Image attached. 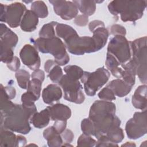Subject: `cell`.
I'll list each match as a JSON object with an SVG mask.
<instances>
[{
    "label": "cell",
    "mask_w": 147,
    "mask_h": 147,
    "mask_svg": "<svg viewBox=\"0 0 147 147\" xmlns=\"http://www.w3.org/2000/svg\"><path fill=\"white\" fill-rule=\"evenodd\" d=\"M93 36L80 37L77 32L64 40L67 50L72 54L82 55L86 53H93L99 51L106 45L109 32L105 27L96 29Z\"/></svg>",
    "instance_id": "obj_1"
},
{
    "label": "cell",
    "mask_w": 147,
    "mask_h": 147,
    "mask_svg": "<svg viewBox=\"0 0 147 147\" xmlns=\"http://www.w3.org/2000/svg\"><path fill=\"white\" fill-rule=\"evenodd\" d=\"M36 112V106L28 107L22 105L15 104L9 113L5 115H1V127L26 134L31 130L30 119Z\"/></svg>",
    "instance_id": "obj_2"
},
{
    "label": "cell",
    "mask_w": 147,
    "mask_h": 147,
    "mask_svg": "<svg viewBox=\"0 0 147 147\" xmlns=\"http://www.w3.org/2000/svg\"><path fill=\"white\" fill-rule=\"evenodd\" d=\"M146 6V1H113L108 9L114 16L120 14L122 21L134 22L142 17Z\"/></svg>",
    "instance_id": "obj_3"
},
{
    "label": "cell",
    "mask_w": 147,
    "mask_h": 147,
    "mask_svg": "<svg viewBox=\"0 0 147 147\" xmlns=\"http://www.w3.org/2000/svg\"><path fill=\"white\" fill-rule=\"evenodd\" d=\"M34 45L37 51L44 53L51 54L59 65L67 64L69 61L65 44L57 37L51 38L39 37L34 40Z\"/></svg>",
    "instance_id": "obj_4"
},
{
    "label": "cell",
    "mask_w": 147,
    "mask_h": 147,
    "mask_svg": "<svg viewBox=\"0 0 147 147\" xmlns=\"http://www.w3.org/2000/svg\"><path fill=\"white\" fill-rule=\"evenodd\" d=\"M146 37L144 36L130 41L131 56L129 60L136 69V75L140 80L146 84Z\"/></svg>",
    "instance_id": "obj_5"
},
{
    "label": "cell",
    "mask_w": 147,
    "mask_h": 147,
    "mask_svg": "<svg viewBox=\"0 0 147 147\" xmlns=\"http://www.w3.org/2000/svg\"><path fill=\"white\" fill-rule=\"evenodd\" d=\"M110 74L104 67L98 68L95 71L90 72L84 71L80 80L84 84L86 94L93 96L96 92L108 81Z\"/></svg>",
    "instance_id": "obj_6"
},
{
    "label": "cell",
    "mask_w": 147,
    "mask_h": 147,
    "mask_svg": "<svg viewBox=\"0 0 147 147\" xmlns=\"http://www.w3.org/2000/svg\"><path fill=\"white\" fill-rule=\"evenodd\" d=\"M107 52L111 54L121 65L124 64L131 59L130 41L125 36H114L108 44Z\"/></svg>",
    "instance_id": "obj_7"
},
{
    "label": "cell",
    "mask_w": 147,
    "mask_h": 147,
    "mask_svg": "<svg viewBox=\"0 0 147 147\" xmlns=\"http://www.w3.org/2000/svg\"><path fill=\"white\" fill-rule=\"evenodd\" d=\"M64 91V98L76 104L82 103L84 99V95L82 91L83 87L79 80H75L66 74L63 75L58 82Z\"/></svg>",
    "instance_id": "obj_8"
},
{
    "label": "cell",
    "mask_w": 147,
    "mask_h": 147,
    "mask_svg": "<svg viewBox=\"0 0 147 147\" xmlns=\"http://www.w3.org/2000/svg\"><path fill=\"white\" fill-rule=\"evenodd\" d=\"M1 21L7 23L11 28L18 27L27 10L26 6L20 2H14L9 5L0 3Z\"/></svg>",
    "instance_id": "obj_9"
},
{
    "label": "cell",
    "mask_w": 147,
    "mask_h": 147,
    "mask_svg": "<svg viewBox=\"0 0 147 147\" xmlns=\"http://www.w3.org/2000/svg\"><path fill=\"white\" fill-rule=\"evenodd\" d=\"M125 131L128 138L133 140H137L146 134V110L136 112L133 117L126 122Z\"/></svg>",
    "instance_id": "obj_10"
},
{
    "label": "cell",
    "mask_w": 147,
    "mask_h": 147,
    "mask_svg": "<svg viewBox=\"0 0 147 147\" xmlns=\"http://www.w3.org/2000/svg\"><path fill=\"white\" fill-rule=\"evenodd\" d=\"M55 13L63 20H70L77 16L78 9L73 2L67 1H49Z\"/></svg>",
    "instance_id": "obj_11"
},
{
    "label": "cell",
    "mask_w": 147,
    "mask_h": 147,
    "mask_svg": "<svg viewBox=\"0 0 147 147\" xmlns=\"http://www.w3.org/2000/svg\"><path fill=\"white\" fill-rule=\"evenodd\" d=\"M20 57L23 64L32 70L38 69L40 67V58L37 50L30 44L23 47L20 52Z\"/></svg>",
    "instance_id": "obj_12"
},
{
    "label": "cell",
    "mask_w": 147,
    "mask_h": 147,
    "mask_svg": "<svg viewBox=\"0 0 147 147\" xmlns=\"http://www.w3.org/2000/svg\"><path fill=\"white\" fill-rule=\"evenodd\" d=\"M51 119L52 121L63 120L67 121L71 116V110L66 105L61 103H57L47 107Z\"/></svg>",
    "instance_id": "obj_13"
},
{
    "label": "cell",
    "mask_w": 147,
    "mask_h": 147,
    "mask_svg": "<svg viewBox=\"0 0 147 147\" xmlns=\"http://www.w3.org/2000/svg\"><path fill=\"white\" fill-rule=\"evenodd\" d=\"M62 91L60 87L55 84H49L42 92V98L43 101L46 104H52L54 102H57L61 99Z\"/></svg>",
    "instance_id": "obj_14"
},
{
    "label": "cell",
    "mask_w": 147,
    "mask_h": 147,
    "mask_svg": "<svg viewBox=\"0 0 147 147\" xmlns=\"http://www.w3.org/2000/svg\"><path fill=\"white\" fill-rule=\"evenodd\" d=\"M38 23V16L32 10H27L22 17L20 27L23 31L30 32L36 29Z\"/></svg>",
    "instance_id": "obj_15"
},
{
    "label": "cell",
    "mask_w": 147,
    "mask_h": 147,
    "mask_svg": "<svg viewBox=\"0 0 147 147\" xmlns=\"http://www.w3.org/2000/svg\"><path fill=\"white\" fill-rule=\"evenodd\" d=\"M0 33L1 44L11 48H13L16 46L18 41V36L2 23L1 24Z\"/></svg>",
    "instance_id": "obj_16"
},
{
    "label": "cell",
    "mask_w": 147,
    "mask_h": 147,
    "mask_svg": "<svg viewBox=\"0 0 147 147\" xmlns=\"http://www.w3.org/2000/svg\"><path fill=\"white\" fill-rule=\"evenodd\" d=\"M106 87L110 88L115 95L121 98L127 95L132 88L131 86L121 79H117L111 81Z\"/></svg>",
    "instance_id": "obj_17"
},
{
    "label": "cell",
    "mask_w": 147,
    "mask_h": 147,
    "mask_svg": "<svg viewBox=\"0 0 147 147\" xmlns=\"http://www.w3.org/2000/svg\"><path fill=\"white\" fill-rule=\"evenodd\" d=\"M133 106L142 110L146 109V85H141L136 90L131 99Z\"/></svg>",
    "instance_id": "obj_18"
},
{
    "label": "cell",
    "mask_w": 147,
    "mask_h": 147,
    "mask_svg": "<svg viewBox=\"0 0 147 147\" xmlns=\"http://www.w3.org/2000/svg\"><path fill=\"white\" fill-rule=\"evenodd\" d=\"M43 136L47 140L48 145L51 147H59L63 145V139L56 129L52 126H50L44 130Z\"/></svg>",
    "instance_id": "obj_19"
},
{
    "label": "cell",
    "mask_w": 147,
    "mask_h": 147,
    "mask_svg": "<svg viewBox=\"0 0 147 147\" xmlns=\"http://www.w3.org/2000/svg\"><path fill=\"white\" fill-rule=\"evenodd\" d=\"M51 119L48 109L46 108L39 113H35L30 118V122L38 129H41L47 126Z\"/></svg>",
    "instance_id": "obj_20"
},
{
    "label": "cell",
    "mask_w": 147,
    "mask_h": 147,
    "mask_svg": "<svg viewBox=\"0 0 147 147\" xmlns=\"http://www.w3.org/2000/svg\"><path fill=\"white\" fill-rule=\"evenodd\" d=\"M105 64L107 68L110 71L111 73L114 76L118 79L121 78L123 69L122 67H119L121 64L110 53L107 52Z\"/></svg>",
    "instance_id": "obj_21"
},
{
    "label": "cell",
    "mask_w": 147,
    "mask_h": 147,
    "mask_svg": "<svg viewBox=\"0 0 147 147\" xmlns=\"http://www.w3.org/2000/svg\"><path fill=\"white\" fill-rule=\"evenodd\" d=\"M0 133L1 146H16L17 136L12 131L1 127Z\"/></svg>",
    "instance_id": "obj_22"
},
{
    "label": "cell",
    "mask_w": 147,
    "mask_h": 147,
    "mask_svg": "<svg viewBox=\"0 0 147 147\" xmlns=\"http://www.w3.org/2000/svg\"><path fill=\"white\" fill-rule=\"evenodd\" d=\"M78 9L83 14L87 16L92 15L96 10V2L94 1L78 0L73 1Z\"/></svg>",
    "instance_id": "obj_23"
},
{
    "label": "cell",
    "mask_w": 147,
    "mask_h": 147,
    "mask_svg": "<svg viewBox=\"0 0 147 147\" xmlns=\"http://www.w3.org/2000/svg\"><path fill=\"white\" fill-rule=\"evenodd\" d=\"M76 33V31L71 26L57 23L56 26V33L57 36L64 40L70 36Z\"/></svg>",
    "instance_id": "obj_24"
},
{
    "label": "cell",
    "mask_w": 147,
    "mask_h": 147,
    "mask_svg": "<svg viewBox=\"0 0 147 147\" xmlns=\"http://www.w3.org/2000/svg\"><path fill=\"white\" fill-rule=\"evenodd\" d=\"M31 10H32L38 17L44 18L48 14V7L45 3L42 1L33 2L31 5Z\"/></svg>",
    "instance_id": "obj_25"
},
{
    "label": "cell",
    "mask_w": 147,
    "mask_h": 147,
    "mask_svg": "<svg viewBox=\"0 0 147 147\" xmlns=\"http://www.w3.org/2000/svg\"><path fill=\"white\" fill-rule=\"evenodd\" d=\"M57 22L52 21L43 25L39 32V36L41 38H51L55 37V31L54 27H56Z\"/></svg>",
    "instance_id": "obj_26"
},
{
    "label": "cell",
    "mask_w": 147,
    "mask_h": 147,
    "mask_svg": "<svg viewBox=\"0 0 147 147\" xmlns=\"http://www.w3.org/2000/svg\"><path fill=\"white\" fill-rule=\"evenodd\" d=\"M64 71L68 76L75 80H79V79H81L84 74L83 69L75 65H67L64 67Z\"/></svg>",
    "instance_id": "obj_27"
},
{
    "label": "cell",
    "mask_w": 147,
    "mask_h": 147,
    "mask_svg": "<svg viewBox=\"0 0 147 147\" xmlns=\"http://www.w3.org/2000/svg\"><path fill=\"white\" fill-rule=\"evenodd\" d=\"M18 85L22 89H27L30 81V74L25 69H19L16 72Z\"/></svg>",
    "instance_id": "obj_28"
},
{
    "label": "cell",
    "mask_w": 147,
    "mask_h": 147,
    "mask_svg": "<svg viewBox=\"0 0 147 147\" xmlns=\"http://www.w3.org/2000/svg\"><path fill=\"white\" fill-rule=\"evenodd\" d=\"M106 136L112 142L116 144L121 142L124 138L123 130L119 126L111 129L106 133Z\"/></svg>",
    "instance_id": "obj_29"
},
{
    "label": "cell",
    "mask_w": 147,
    "mask_h": 147,
    "mask_svg": "<svg viewBox=\"0 0 147 147\" xmlns=\"http://www.w3.org/2000/svg\"><path fill=\"white\" fill-rule=\"evenodd\" d=\"M14 57L13 48L1 44V61L7 64L13 60Z\"/></svg>",
    "instance_id": "obj_30"
},
{
    "label": "cell",
    "mask_w": 147,
    "mask_h": 147,
    "mask_svg": "<svg viewBox=\"0 0 147 147\" xmlns=\"http://www.w3.org/2000/svg\"><path fill=\"white\" fill-rule=\"evenodd\" d=\"M41 86V81L36 79H32L29 82L27 91L32 92L38 99L40 96Z\"/></svg>",
    "instance_id": "obj_31"
},
{
    "label": "cell",
    "mask_w": 147,
    "mask_h": 147,
    "mask_svg": "<svg viewBox=\"0 0 147 147\" xmlns=\"http://www.w3.org/2000/svg\"><path fill=\"white\" fill-rule=\"evenodd\" d=\"M81 129L83 134L94 136L95 129L92 121L90 118H84L81 122Z\"/></svg>",
    "instance_id": "obj_32"
},
{
    "label": "cell",
    "mask_w": 147,
    "mask_h": 147,
    "mask_svg": "<svg viewBox=\"0 0 147 147\" xmlns=\"http://www.w3.org/2000/svg\"><path fill=\"white\" fill-rule=\"evenodd\" d=\"M37 99V98L32 92L28 91L24 93L21 96L22 105L25 107H31L35 106L34 102Z\"/></svg>",
    "instance_id": "obj_33"
},
{
    "label": "cell",
    "mask_w": 147,
    "mask_h": 147,
    "mask_svg": "<svg viewBox=\"0 0 147 147\" xmlns=\"http://www.w3.org/2000/svg\"><path fill=\"white\" fill-rule=\"evenodd\" d=\"M48 73V77L54 83H58L63 76L62 69L57 64L55 65Z\"/></svg>",
    "instance_id": "obj_34"
},
{
    "label": "cell",
    "mask_w": 147,
    "mask_h": 147,
    "mask_svg": "<svg viewBox=\"0 0 147 147\" xmlns=\"http://www.w3.org/2000/svg\"><path fill=\"white\" fill-rule=\"evenodd\" d=\"M96 140L92 138L90 136L84 134L80 136L78 140L77 145L78 146H94L95 145Z\"/></svg>",
    "instance_id": "obj_35"
},
{
    "label": "cell",
    "mask_w": 147,
    "mask_h": 147,
    "mask_svg": "<svg viewBox=\"0 0 147 147\" xmlns=\"http://www.w3.org/2000/svg\"><path fill=\"white\" fill-rule=\"evenodd\" d=\"M98 97L105 101H111L115 99V95L113 91L109 87L103 88L98 94Z\"/></svg>",
    "instance_id": "obj_36"
},
{
    "label": "cell",
    "mask_w": 147,
    "mask_h": 147,
    "mask_svg": "<svg viewBox=\"0 0 147 147\" xmlns=\"http://www.w3.org/2000/svg\"><path fill=\"white\" fill-rule=\"evenodd\" d=\"M136 74L133 72L127 69H123L121 78H122V80H124L126 83L133 87L136 82Z\"/></svg>",
    "instance_id": "obj_37"
},
{
    "label": "cell",
    "mask_w": 147,
    "mask_h": 147,
    "mask_svg": "<svg viewBox=\"0 0 147 147\" xmlns=\"http://www.w3.org/2000/svg\"><path fill=\"white\" fill-rule=\"evenodd\" d=\"M96 146H118V144L112 142L106 135H103L98 138Z\"/></svg>",
    "instance_id": "obj_38"
},
{
    "label": "cell",
    "mask_w": 147,
    "mask_h": 147,
    "mask_svg": "<svg viewBox=\"0 0 147 147\" xmlns=\"http://www.w3.org/2000/svg\"><path fill=\"white\" fill-rule=\"evenodd\" d=\"M110 33L114 36L119 35L125 36L126 33V30L123 26L120 25L114 24L111 27Z\"/></svg>",
    "instance_id": "obj_39"
},
{
    "label": "cell",
    "mask_w": 147,
    "mask_h": 147,
    "mask_svg": "<svg viewBox=\"0 0 147 147\" xmlns=\"http://www.w3.org/2000/svg\"><path fill=\"white\" fill-rule=\"evenodd\" d=\"M88 21V16L82 14L77 16L74 20V23L79 26H84L87 25Z\"/></svg>",
    "instance_id": "obj_40"
},
{
    "label": "cell",
    "mask_w": 147,
    "mask_h": 147,
    "mask_svg": "<svg viewBox=\"0 0 147 147\" xmlns=\"http://www.w3.org/2000/svg\"><path fill=\"white\" fill-rule=\"evenodd\" d=\"M7 67L12 71H17L20 67V61L17 56H14L13 60L7 64Z\"/></svg>",
    "instance_id": "obj_41"
},
{
    "label": "cell",
    "mask_w": 147,
    "mask_h": 147,
    "mask_svg": "<svg viewBox=\"0 0 147 147\" xmlns=\"http://www.w3.org/2000/svg\"><path fill=\"white\" fill-rule=\"evenodd\" d=\"M55 121V122L53 126L56 129L57 131L61 134V133H62L66 128L67 121L56 120Z\"/></svg>",
    "instance_id": "obj_42"
},
{
    "label": "cell",
    "mask_w": 147,
    "mask_h": 147,
    "mask_svg": "<svg viewBox=\"0 0 147 147\" xmlns=\"http://www.w3.org/2000/svg\"><path fill=\"white\" fill-rule=\"evenodd\" d=\"M61 136L62 139L65 142L68 143L71 142L74 138V135L72 131L69 129H65L64 131L61 133Z\"/></svg>",
    "instance_id": "obj_43"
},
{
    "label": "cell",
    "mask_w": 147,
    "mask_h": 147,
    "mask_svg": "<svg viewBox=\"0 0 147 147\" xmlns=\"http://www.w3.org/2000/svg\"><path fill=\"white\" fill-rule=\"evenodd\" d=\"M100 27H105L103 22L99 20H94L90 22L88 24V28L91 32H93L96 29Z\"/></svg>",
    "instance_id": "obj_44"
},
{
    "label": "cell",
    "mask_w": 147,
    "mask_h": 147,
    "mask_svg": "<svg viewBox=\"0 0 147 147\" xmlns=\"http://www.w3.org/2000/svg\"><path fill=\"white\" fill-rule=\"evenodd\" d=\"M3 89L8 98L10 100L14 98V97L16 96V89L14 87L11 86H6V87H3Z\"/></svg>",
    "instance_id": "obj_45"
},
{
    "label": "cell",
    "mask_w": 147,
    "mask_h": 147,
    "mask_svg": "<svg viewBox=\"0 0 147 147\" xmlns=\"http://www.w3.org/2000/svg\"><path fill=\"white\" fill-rule=\"evenodd\" d=\"M31 76L32 79H36L42 82L45 78V74L42 70L36 69L33 72Z\"/></svg>",
    "instance_id": "obj_46"
},
{
    "label": "cell",
    "mask_w": 147,
    "mask_h": 147,
    "mask_svg": "<svg viewBox=\"0 0 147 147\" xmlns=\"http://www.w3.org/2000/svg\"><path fill=\"white\" fill-rule=\"evenodd\" d=\"M57 65L55 60H48L44 64V69L47 72H49L50 70L55 66Z\"/></svg>",
    "instance_id": "obj_47"
},
{
    "label": "cell",
    "mask_w": 147,
    "mask_h": 147,
    "mask_svg": "<svg viewBox=\"0 0 147 147\" xmlns=\"http://www.w3.org/2000/svg\"><path fill=\"white\" fill-rule=\"evenodd\" d=\"M26 144V140L25 137L21 135L17 136V141H16V146H25Z\"/></svg>",
    "instance_id": "obj_48"
},
{
    "label": "cell",
    "mask_w": 147,
    "mask_h": 147,
    "mask_svg": "<svg viewBox=\"0 0 147 147\" xmlns=\"http://www.w3.org/2000/svg\"><path fill=\"white\" fill-rule=\"evenodd\" d=\"M136 146V144L131 142H127L126 144L122 145V146Z\"/></svg>",
    "instance_id": "obj_49"
}]
</instances>
